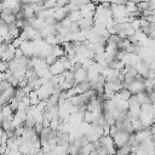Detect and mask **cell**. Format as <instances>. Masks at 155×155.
<instances>
[{
  "mask_svg": "<svg viewBox=\"0 0 155 155\" xmlns=\"http://www.w3.org/2000/svg\"><path fill=\"white\" fill-rule=\"evenodd\" d=\"M128 137H130V134H128V133H126V132H124V131H117V132L111 137V138H113V142H114L115 148L117 149V148H120V147L125 145V144L128 142Z\"/></svg>",
  "mask_w": 155,
  "mask_h": 155,
  "instance_id": "obj_1",
  "label": "cell"
},
{
  "mask_svg": "<svg viewBox=\"0 0 155 155\" xmlns=\"http://www.w3.org/2000/svg\"><path fill=\"white\" fill-rule=\"evenodd\" d=\"M84 81H87V69L80 68L76 71H74V84H81Z\"/></svg>",
  "mask_w": 155,
  "mask_h": 155,
  "instance_id": "obj_2",
  "label": "cell"
},
{
  "mask_svg": "<svg viewBox=\"0 0 155 155\" xmlns=\"http://www.w3.org/2000/svg\"><path fill=\"white\" fill-rule=\"evenodd\" d=\"M48 71H50L51 75H53V76H58V75L63 74V71H64L63 64H62L61 62H58V59H57L52 65L48 67Z\"/></svg>",
  "mask_w": 155,
  "mask_h": 155,
  "instance_id": "obj_3",
  "label": "cell"
},
{
  "mask_svg": "<svg viewBox=\"0 0 155 155\" xmlns=\"http://www.w3.org/2000/svg\"><path fill=\"white\" fill-rule=\"evenodd\" d=\"M78 27L80 30H90L93 28V19H90V18H81L76 22Z\"/></svg>",
  "mask_w": 155,
  "mask_h": 155,
  "instance_id": "obj_4",
  "label": "cell"
},
{
  "mask_svg": "<svg viewBox=\"0 0 155 155\" xmlns=\"http://www.w3.org/2000/svg\"><path fill=\"white\" fill-rule=\"evenodd\" d=\"M130 122H131V127H132V130H133V132H134V133H136V132H139V131H142V130H144V128H147V127H144V126H143V124L140 122V120H139V119L131 120Z\"/></svg>",
  "mask_w": 155,
  "mask_h": 155,
  "instance_id": "obj_5",
  "label": "cell"
},
{
  "mask_svg": "<svg viewBox=\"0 0 155 155\" xmlns=\"http://www.w3.org/2000/svg\"><path fill=\"white\" fill-rule=\"evenodd\" d=\"M68 19L71 22V23H76L79 19H81V15H80V11L79 10H75V11H70L68 15H67Z\"/></svg>",
  "mask_w": 155,
  "mask_h": 155,
  "instance_id": "obj_6",
  "label": "cell"
},
{
  "mask_svg": "<svg viewBox=\"0 0 155 155\" xmlns=\"http://www.w3.org/2000/svg\"><path fill=\"white\" fill-rule=\"evenodd\" d=\"M51 54H53V56L58 59L59 57L65 56V52H64V50H63V47H62L61 45H54V46L52 47V53H51Z\"/></svg>",
  "mask_w": 155,
  "mask_h": 155,
  "instance_id": "obj_7",
  "label": "cell"
},
{
  "mask_svg": "<svg viewBox=\"0 0 155 155\" xmlns=\"http://www.w3.org/2000/svg\"><path fill=\"white\" fill-rule=\"evenodd\" d=\"M134 97H136V99H137V102H138V104H139V105L145 104V103H148V102H149V99H148V94H147L145 92H140V93L136 94ZM149 103H150V102H149Z\"/></svg>",
  "mask_w": 155,
  "mask_h": 155,
  "instance_id": "obj_8",
  "label": "cell"
},
{
  "mask_svg": "<svg viewBox=\"0 0 155 155\" xmlns=\"http://www.w3.org/2000/svg\"><path fill=\"white\" fill-rule=\"evenodd\" d=\"M116 94H117V97L120 98V101H125V102H127L128 98L131 97V93H130L128 90H126V88H122V90H121L120 92H117Z\"/></svg>",
  "mask_w": 155,
  "mask_h": 155,
  "instance_id": "obj_9",
  "label": "cell"
},
{
  "mask_svg": "<svg viewBox=\"0 0 155 155\" xmlns=\"http://www.w3.org/2000/svg\"><path fill=\"white\" fill-rule=\"evenodd\" d=\"M44 61H45V63H46V64L50 67V65H52V64H53V63L57 61V58H56L53 54H48V56H46V57L44 58Z\"/></svg>",
  "mask_w": 155,
  "mask_h": 155,
  "instance_id": "obj_10",
  "label": "cell"
},
{
  "mask_svg": "<svg viewBox=\"0 0 155 155\" xmlns=\"http://www.w3.org/2000/svg\"><path fill=\"white\" fill-rule=\"evenodd\" d=\"M42 128H44V126H42V122H35V125H34V127H33L34 132H35L38 136L40 134V132L42 131Z\"/></svg>",
  "mask_w": 155,
  "mask_h": 155,
  "instance_id": "obj_11",
  "label": "cell"
},
{
  "mask_svg": "<svg viewBox=\"0 0 155 155\" xmlns=\"http://www.w3.org/2000/svg\"><path fill=\"white\" fill-rule=\"evenodd\" d=\"M22 42H23V40L18 36V38H16V39H13L12 40V42H11V45L15 47V48H19V46L22 45Z\"/></svg>",
  "mask_w": 155,
  "mask_h": 155,
  "instance_id": "obj_12",
  "label": "cell"
},
{
  "mask_svg": "<svg viewBox=\"0 0 155 155\" xmlns=\"http://www.w3.org/2000/svg\"><path fill=\"white\" fill-rule=\"evenodd\" d=\"M13 57H15L16 61H18L19 58L23 57V52L21 51V48H16V50H15V56H13Z\"/></svg>",
  "mask_w": 155,
  "mask_h": 155,
  "instance_id": "obj_13",
  "label": "cell"
},
{
  "mask_svg": "<svg viewBox=\"0 0 155 155\" xmlns=\"http://www.w3.org/2000/svg\"><path fill=\"white\" fill-rule=\"evenodd\" d=\"M2 11H4V6H2V2H0V15H1Z\"/></svg>",
  "mask_w": 155,
  "mask_h": 155,
  "instance_id": "obj_14",
  "label": "cell"
},
{
  "mask_svg": "<svg viewBox=\"0 0 155 155\" xmlns=\"http://www.w3.org/2000/svg\"><path fill=\"white\" fill-rule=\"evenodd\" d=\"M1 108H2V107H1V105H0V111H1Z\"/></svg>",
  "mask_w": 155,
  "mask_h": 155,
  "instance_id": "obj_15",
  "label": "cell"
}]
</instances>
